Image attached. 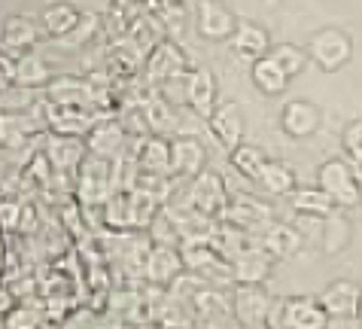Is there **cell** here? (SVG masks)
Returning a JSON list of instances; mask_svg holds the SVG:
<instances>
[{
    "label": "cell",
    "mask_w": 362,
    "mask_h": 329,
    "mask_svg": "<svg viewBox=\"0 0 362 329\" xmlns=\"http://www.w3.org/2000/svg\"><path fill=\"white\" fill-rule=\"evenodd\" d=\"M253 79H256V86L262 88L265 95H277V92H284L286 83H289V76L280 71V67L271 62V58H259V62L253 64Z\"/></svg>",
    "instance_id": "cell-32"
},
{
    "label": "cell",
    "mask_w": 362,
    "mask_h": 329,
    "mask_svg": "<svg viewBox=\"0 0 362 329\" xmlns=\"http://www.w3.org/2000/svg\"><path fill=\"white\" fill-rule=\"evenodd\" d=\"M100 219H104L107 229H113V232H128V229H134V214H132V192H113L100 207Z\"/></svg>",
    "instance_id": "cell-23"
},
{
    "label": "cell",
    "mask_w": 362,
    "mask_h": 329,
    "mask_svg": "<svg viewBox=\"0 0 362 329\" xmlns=\"http://www.w3.org/2000/svg\"><path fill=\"white\" fill-rule=\"evenodd\" d=\"M201 171H204V146H201V141H195L192 134H180L177 141L170 144V174L183 177V180H192Z\"/></svg>",
    "instance_id": "cell-10"
},
{
    "label": "cell",
    "mask_w": 362,
    "mask_h": 329,
    "mask_svg": "<svg viewBox=\"0 0 362 329\" xmlns=\"http://www.w3.org/2000/svg\"><path fill=\"white\" fill-rule=\"evenodd\" d=\"M350 174L356 177V183H362V153H356V156H350Z\"/></svg>",
    "instance_id": "cell-42"
},
{
    "label": "cell",
    "mask_w": 362,
    "mask_h": 329,
    "mask_svg": "<svg viewBox=\"0 0 362 329\" xmlns=\"http://www.w3.org/2000/svg\"><path fill=\"white\" fill-rule=\"evenodd\" d=\"M189 204L195 207V211L207 214V217H223L226 204H228V192H226V183L223 177L216 171H201L195 174L192 180H189Z\"/></svg>",
    "instance_id": "cell-5"
},
{
    "label": "cell",
    "mask_w": 362,
    "mask_h": 329,
    "mask_svg": "<svg viewBox=\"0 0 362 329\" xmlns=\"http://www.w3.org/2000/svg\"><path fill=\"white\" fill-rule=\"evenodd\" d=\"M46 98L52 104H67V107H86L92 113L104 116V119H113L110 113L98 107V95L95 88L88 86V79H76V76H58V79H49L46 86Z\"/></svg>",
    "instance_id": "cell-6"
},
{
    "label": "cell",
    "mask_w": 362,
    "mask_h": 329,
    "mask_svg": "<svg viewBox=\"0 0 362 329\" xmlns=\"http://www.w3.org/2000/svg\"><path fill=\"white\" fill-rule=\"evenodd\" d=\"M180 74H186L183 49L177 43H170V40H162V43L153 46V52L144 62V88H158L170 76H180Z\"/></svg>",
    "instance_id": "cell-4"
},
{
    "label": "cell",
    "mask_w": 362,
    "mask_h": 329,
    "mask_svg": "<svg viewBox=\"0 0 362 329\" xmlns=\"http://www.w3.org/2000/svg\"><path fill=\"white\" fill-rule=\"evenodd\" d=\"M210 125H214V134L219 137V144L226 149H235L240 144V132H244V119H240V107L238 104H223L214 110L210 116Z\"/></svg>",
    "instance_id": "cell-21"
},
{
    "label": "cell",
    "mask_w": 362,
    "mask_h": 329,
    "mask_svg": "<svg viewBox=\"0 0 362 329\" xmlns=\"http://www.w3.org/2000/svg\"><path fill=\"white\" fill-rule=\"evenodd\" d=\"M235 284H262L271 275V253L262 244H247L235 259H231Z\"/></svg>",
    "instance_id": "cell-11"
},
{
    "label": "cell",
    "mask_w": 362,
    "mask_h": 329,
    "mask_svg": "<svg viewBox=\"0 0 362 329\" xmlns=\"http://www.w3.org/2000/svg\"><path fill=\"white\" fill-rule=\"evenodd\" d=\"M144 119H146V125H149V132H153L156 137H165V134H177L180 132V116H177V110L174 104H168L162 92L158 88H146V95H144Z\"/></svg>",
    "instance_id": "cell-12"
},
{
    "label": "cell",
    "mask_w": 362,
    "mask_h": 329,
    "mask_svg": "<svg viewBox=\"0 0 362 329\" xmlns=\"http://www.w3.org/2000/svg\"><path fill=\"white\" fill-rule=\"evenodd\" d=\"M37 132H43V125L31 113H6V110H0V146H22Z\"/></svg>",
    "instance_id": "cell-17"
},
{
    "label": "cell",
    "mask_w": 362,
    "mask_h": 329,
    "mask_svg": "<svg viewBox=\"0 0 362 329\" xmlns=\"http://www.w3.org/2000/svg\"><path fill=\"white\" fill-rule=\"evenodd\" d=\"M16 83L22 88L46 86L49 83V67L40 55H18L16 58Z\"/></svg>",
    "instance_id": "cell-30"
},
{
    "label": "cell",
    "mask_w": 362,
    "mask_h": 329,
    "mask_svg": "<svg viewBox=\"0 0 362 329\" xmlns=\"http://www.w3.org/2000/svg\"><path fill=\"white\" fill-rule=\"evenodd\" d=\"M347 238H350V223H347V219L338 217V214L326 217V226H323V247H326V253L344 250Z\"/></svg>",
    "instance_id": "cell-34"
},
{
    "label": "cell",
    "mask_w": 362,
    "mask_h": 329,
    "mask_svg": "<svg viewBox=\"0 0 362 329\" xmlns=\"http://www.w3.org/2000/svg\"><path fill=\"white\" fill-rule=\"evenodd\" d=\"M137 165H140V174H149V177H174L170 174V144L165 137H149L140 146V156H137Z\"/></svg>",
    "instance_id": "cell-20"
},
{
    "label": "cell",
    "mask_w": 362,
    "mask_h": 329,
    "mask_svg": "<svg viewBox=\"0 0 362 329\" xmlns=\"http://www.w3.org/2000/svg\"><path fill=\"white\" fill-rule=\"evenodd\" d=\"M180 272H183V256H180L177 247H162V244H156L153 250H149L146 265H144L146 284L170 287Z\"/></svg>",
    "instance_id": "cell-13"
},
{
    "label": "cell",
    "mask_w": 362,
    "mask_h": 329,
    "mask_svg": "<svg viewBox=\"0 0 362 329\" xmlns=\"http://www.w3.org/2000/svg\"><path fill=\"white\" fill-rule=\"evenodd\" d=\"M344 149L350 156H356V153H362V119L359 122H354L344 132Z\"/></svg>",
    "instance_id": "cell-38"
},
{
    "label": "cell",
    "mask_w": 362,
    "mask_h": 329,
    "mask_svg": "<svg viewBox=\"0 0 362 329\" xmlns=\"http://www.w3.org/2000/svg\"><path fill=\"white\" fill-rule=\"evenodd\" d=\"M256 241L262 244L271 256H293L301 247V235H298V229H293L289 223H265Z\"/></svg>",
    "instance_id": "cell-18"
},
{
    "label": "cell",
    "mask_w": 362,
    "mask_h": 329,
    "mask_svg": "<svg viewBox=\"0 0 362 329\" xmlns=\"http://www.w3.org/2000/svg\"><path fill=\"white\" fill-rule=\"evenodd\" d=\"M326 329H362V321H359V314L356 317H329Z\"/></svg>",
    "instance_id": "cell-40"
},
{
    "label": "cell",
    "mask_w": 362,
    "mask_h": 329,
    "mask_svg": "<svg viewBox=\"0 0 362 329\" xmlns=\"http://www.w3.org/2000/svg\"><path fill=\"white\" fill-rule=\"evenodd\" d=\"M268 58H271V62H274L286 76L301 74V71H305V62H308L305 52H301V49H296V46H277Z\"/></svg>",
    "instance_id": "cell-35"
},
{
    "label": "cell",
    "mask_w": 362,
    "mask_h": 329,
    "mask_svg": "<svg viewBox=\"0 0 362 329\" xmlns=\"http://www.w3.org/2000/svg\"><path fill=\"white\" fill-rule=\"evenodd\" d=\"M320 125V116H317V107L308 104V101H293L284 107V132L293 134V137H308L314 134Z\"/></svg>",
    "instance_id": "cell-22"
},
{
    "label": "cell",
    "mask_w": 362,
    "mask_h": 329,
    "mask_svg": "<svg viewBox=\"0 0 362 329\" xmlns=\"http://www.w3.org/2000/svg\"><path fill=\"white\" fill-rule=\"evenodd\" d=\"M18 223H22V204L13 202V198H4V202H0V226L18 229Z\"/></svg>",
    "instance_id": "cell-36"
},
{
    "label": "cell",
    "mask_w": 362,
    "mask_h": 329,
    "mask_svg": "<svg viewBox=\"0 0 362 329\" xmlns=\"http://www.w3.org/2000/svg\"><path fill=\"white\" fill-rule=\"evenodd\" d=\"M359 302H362V293H359V287H354L350 281L332 284L329 290L320 296V308H323L329 317H356Z\"/></svg>",
    "instance_id": "cell-16"
},
{
    "label": "cell",
    "mask_w": 362,
    "mask_h": 329,
    "mask_svg": "<svg viewBox=\"0 0 362 329\" xmlns=\"http://www.w3.org/2000/svg\"><path fill=\"white\" fill-rule=\"evenodd\" d=\"M110 195H113V168H110V158L88 153L83 158V165H79L76 202L83 211H88V207H104Z\"/></svg>",
    "instance_id": "cell-1"
},
{
    "label": "cell",
    "mask_w": 362,
    "mask_h": 329,
    "mask_svg": "<svg viewBox=\"0 0 362 329\" xmlns=\"http://www.w3.org/2000/svg\"><path fill=\"white\" fill-rule=\"evenodd\" d=\"M86 146L92 156H100V158H116L122 153V146L128 141V132L122 128V122L113 116V119H104V122H98L92 132L86 134Z\"/></svg>",
    "instance_id": "cell-14"
},
{
    "label": "cell",
    "mask_w": 362,
    "mask_h": 329,
    "mask_svg": "<svg viewBox=\"0 0 362 329\" xmlns=\"http://www.w3.org/2000/svg\"><path fill=\"white\" fill-rule=\"evenodd\" d=\"M43 156L49 158L52 171H79L83 158L88 156V146L76 137H64V134H49Z\"/></svg>",
    "instance_id": "cell-9"
},
{
    "label": "cell",
    "mask_w": 362,
    "mask_h": 329,
    "mask_svg": "<svg viewBox=\"0 0 362 329\" xmlns=\"http://www.w3.org/2000/svg\"><path fill=\"white\" fill-rule=\"evenodd\" d=\"M192 311L198 321H214V317L235 314V308H231V299L226 293H219L216 287H204V290L192 299Z\"/></svg>",
    "instance_id": "cell-26"
},
{
    "label": "cell",
    "mask_w": 362,
    "mask_h": 329,
    "mask_svg": "<svg viewBox=\"0 0 362 329\" xmlns=\"http://www.w3.org/2000/svg\"><path fill=\"white\" fill-rule=\"evenodd\" d=\"M214 101H216V83H214V74L210 71H195L189 74V107L195 110V116L201 119H210L214 116Z\"/></svg>",
    "instance_id": "cell-19"
},
{
    "label": "cell",
    "mask_w": 362,
    "mask_h": 329,
    "mask_svg": "<svg viewBox=\"0 0 362 329\" xmlns=\"http://www.w3.org/2000/svg\"><path fill=\"white\" fill-rule=\"evenodd\" d=\"M231 46H235V52L238 55H244V58H262L265 55V49H268V34L262 31V28H256V25H238L235 28V34H231Z\"/></svg>",
    "instance_id": "cell-25"
},
{
    "label": "cell",
    "mask_w": 362,
    "mask_h": 329,
    "mask_svg": "<svg viewBox=\"0 0 362 329\" xmlns=\"http://www.w3.org/2000/svg\"><path fill=\"white\" fill-rule=\"evenodd\" d=\"M289 204H293V211H298L301 217H323L326 219L335 211V202H332L323 189H293Z\"/></svg>",
    "instance_id": "cell-24"
},
{
    "label": "cell",
    "mask_w": 362,
    "mask_h": 329,
    "mask_svg": "<svg viewBox=\"0 0 362 329\" xmlns=\"http://www.w3.org/2000/svg\"><path fill=\"white\" fill-rule=\"evenodd\" d=\"M262 165H265L262 149H256V146H235L231 149V168H235L238 174H244L247 180H259Z\"/></svg>",
    "instance_id": "cell-33"
},
{
    "label": "cell",
    "mask_w": 362,
    "mask_h": 329,
    "mask_svg": "<svg viewBox=\"0 0 362 329\" xmlns=\"http://www.w3.org/2000/svg\"><path fill=\"white\" fill-rule=\"evenodd\" d=\"M320 189L335 202V207H356L362 198V189L356 183V177L350 174V165L344 158H329L320 168Z\"/></svg>",
    "instance_id": "cell-3"
},
{
    "label": "cell",
    "mask_w": 362,
    "mask_h": 329,
    "mask_svg": "<svg viewBox=\"0 0 362 329\" xmlns=\"http://www.w3.org/2000/svg\"><path fill=\"white\" fill-rule=\"evenodd\" d=\"M13 83H16V58L0 52V92H6Z\"/></svg>",
    "instance_id": "cell-37"
},
{
    "label": "cell",
    "mask_w": 362,
    "mask_h": 329,
    "mask_svg": "<svg viewBox=\"0 0 362 329\" xmlns=\"http://www.w3.org/2000/svg\"><path fill=\"white\" fill-rule=\"evenodd\" d=\"M271 299L259 284H244L238 287L235 296H231V308H235V317L240 326H256V323H268L271 314Z\"/></svg>",
    "instance_id": "cell-7"
},
{
    "label": "cell",
    "mask_w": 362,
    "mask_h": 329,
    "mask_svg": "<svg viewBox=\"0 0 362 329\" xmlns=\"http://www.w3.org/2000/svg\"><path fill=\"white\" fill-rule=\"evenodd\" d=\"M329 314L320 308L314 299H284L271 305L268 326L280 329H326Z\"/></svg>",
    "instance_id": "cell-2"
},
{
    "label": "cell",
    "mask_w": 362,
    "mask_h": 329,
    "mask_svg": "<svg viewBox=\"0 0 362 329\" xmlns=\"http://www.w3.org/2000/svg\"><path fill=\"white\" fill-rule=\"evenodd\" d=\"M16 308V296L13 290H6V287H0V317H6L9 311Z\"/></svg>",
    "instance_id": "cell-41"
},
{
    "label": "cell",
    "mask_w": 362,
    "mask_h": 329,
    "mask_svg": "<svg viewBox=\"0 0 362 329\" xmlns=\"http://www.w3.org/2000/svg\"><path fill=\"white\" fill-rule=\"evenodd\" d=\"M37 43V28L22 16L6 18L4 25V49L6 52H22V49H31Z\"/></svg>",
    "instance_id": "cell-28"
},
{
    "label": "cell",
    "mask_w": 362,
    "mask_h": 329,
    "mask_svg": "<svg viewBox=\"0 0 362 329\" xmlns=\"http://www.w3.org/2000/svg\"><path fill=\"white\" fill-rule=\"evenodd\" d=\"M240 329H271L268 323H256V326H240Z\"/></svg>",
    "instance_id": "cell-45"
},
{
    "label": "cell",
    "mask_w": 362,
    "mask_h": 329,
    "mask_svg": "<svg viewBox=\"0 0 362 329\" xmlns=\"http://www.w3.org/2000/svg\"><path fill=\"white\" fill-rule=\"evenodd\" d=\"M46 321V299H25L22 305L6 314V329H37Z\"/></svg>",
    "instance_id": "cell-27"
},
{
    "label": "cell",
    "mask_w": 362,
    "mask_h": 329,
    "mask_svg": "<svg viewBox=\"0 0 362 329\" xmlns=\"http://www.w3.org/2000/svg\"><path fill=\"white\" fill-rule=\"evenodd\" d=\"M310 58L323 67V71H338L341 64L350 58V40L329 28V31H320L314 40H310Z\"/></svg>",
    "instance_id": "cell-8"
},
{
    "label": "cell",
    "mask_w": 362,
    "mask_h": 329,
    "mask_svg": "<svg viewBox=\"0 0 362 329\" xmlns=\"http://www.w3.org/2000/svg\"><path fill=\"white\" fill-rule=\"evenodd\" d=\"M201 329H240V323L235 314H226V317H214V321H201Z\"/></svg>",
    "instance_id": "cell-39"
},
{
    "label": "cell",
    "mask_w": 362,
    "mask_h": 329,
    "mask_svg": "<svg viewBox=\"0 0 362 329\" xmlns=\"http://www.w3.org/2000/svg\"><path fill=\"white\" fill-rule=\"evenodd\" d=\"M235 28H238L235 16L223 4H216V0H198V31L204 37L223 40L235 34Z\"/></svg>",
    "instance_id": "cell-15"
},
{
    "label": "cell",
    "mask_w": 362,
    "mask_h": 329,
    "mask_svg": "<svg viewBox=\"0 0 362 329\" xmlns=\"http://www.w3.org/2000/svg\"><path fill=\"white\" fill-rule=\"evenodd\" d=\"M37 329H58V326H55V323H52V321H46V323H40V326H37Z\"/></svg>",
    "instance_id": "cell-44"
},
{
    "label": "cell",
    "mask_w": 362,
    "mask_h": 329,
    "mask_svg": "<svg viewBox=\"0 0 362 329\" xmlns=\"http://www.w3.org/2000/svg\"><path fill=\"white\" fill-rule=\"evenodd\" d=\"M153 329H165V326H153Z\"/></svg>",
    "instance_id": "cell-46"
},
{
    "label": "cell",
    "mask_w": 362,
    "mask_h": 329,
    "mask_svg": "<svg viewBox=\"0 0 362 329\" xmlns=\"http://www.w3.org/2000/svg\"><path fill=\"white\" fill-rule=\"evenodd\" d=\"M140 4H144V9H149V13H156V9L170 6V4H183V0H140Z\"/></svg>",
    "instance_id": "cell-43"
},
{
    "label": "cell",
    "mask_w": 362,
    "mask_h": 329,
    "mask_svg": "<svg viewBox=\"0 0 362 329\" xmlns=\"http://www.w3.org/2000/svg\"><path fill=\"white\" fill-rule=\"evenodd\" d=\"M79 18L83 16L70 4H52V6H46V13H43V28L58 40V37H67L70 31H76Z\"/></svg>",
    "instance_id": "cell-29"
},
{
    "label": "cell",
    "mask_w": 362,
    "mask_h": 329,
    "mask_svg": "<svg viewBox=\"0 0 362 329\" xmlns=\"http://www.w3.org/2000/svg\"><path fill=\"white\" fill-rule=\"evenodd\" d=\"M259 183H262L268 192H274V195H293L296 177H293V171H289L286 165H280V162H265V165H262V174H259Z\"/></svg>",
    "instance_id": "cell-31"
}]
</instances>
